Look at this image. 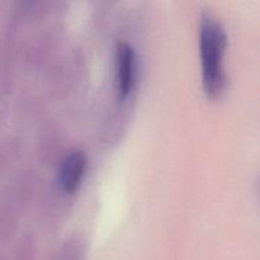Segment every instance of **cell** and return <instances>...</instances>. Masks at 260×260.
<instances>
[{"instance_id":"obj_3","label":"cell","mask_w":260,"mask_h":260,"mask_svg":"<svg viewBox=\"0 0 260 260\" xmlns=\"http://www.w3.org/2000/svg\"><path fill=\"white\" fill-rule=\"evenodd\" d=\"M86 168V156L81 150H71L61 161L60 183L66 192H73L80 183Z\"/></svg>"},{"instance_id":"obj_1","label":"cell","mask_w":260,"mask_h":260,"mask_svg":"<svg viewBox=\"0 0 260 260\" xmlns=\"http://www.w3.org/2000/svg\"><path fill=\"white\" fill-rule=\"evenodd\" d=\"M228 35L222 23L212 13H203L200 20V50L203 86L210 96H217L226 86L223 53Z\"/></svg>"},{"instance_id":"obj_2","label":"cell","mask_w":260,"mask_h":260,"mask_svg":"<svg viewBox=\"0 0 260 260\" xmlns=\"http://www.w3.org/2000/svg\"><path fill=\"white\" fill-rule=\"evenodd\" d=\"M117 85L122 96L127 95L135 80V50L131 43L119 40L116 46Z\"/></svg>"}]
</instances>
